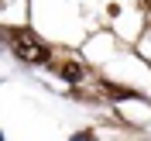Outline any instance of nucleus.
<instances>
[{"mask_svg": "<svg viewBox=\"0 0 151 141\" xmlns=\"http://www.w3.org/2000/svg\"><path fill=\"white\" fill-rule=\"evenodd\" d=\"M72 141H93V134H76Z\"/></svg>", "mask_w": 151, "mask_h": 141, "instance_id": "4", "label": "nucleus"}, {"mask_svg": "<svg viewBox=\"0 0 151 141\" xmlns=\"http://www.w3.org/2000/svg\"><path fill=\"white\" fill-rule=\"evenodd\" d=\"M58 76L69 79V83H79V79H83V66H79V62H62V66H58Z\"/></svg>", "mask_w": 151, "mask_h": 141, "instance_id": "2", "label": "nucleus"}, {"mask_svg": "<svg viewBox=\"0 0 151 141\" xmlns=\"http://www.w3.org/2000/svg\"><path fill=\"white\" fill-rule=\"evenodd\" d=\"M0 141H4V134H0Z\"/></svg>", "mask_w": 151, "mask_h": 141, "instance_id": "5", "label": "nucleus"}, {"mask_svg": "<svg viewBox=\"0 0 151 141\" xmlns=\"http://www.w3.org/2000/svg\"><path fill=\"white\" fill-rule=\"evenodd\" d=\"M110 96H117V100H141V96L131 93V90H110Z\"/></svg>", "mask_w": 151, "mask_h": 141, "instance_id": "3", "label": "nucleus"}, {"mask_svg": "<svg viewBox=\"0 0 151 141\" xmlns=\"http://www.w3.org/2000/svg\"><path fill=\"white\" fill-rule=\"evenodd\" d=\"M10 48L17 52L21 62H31V66H45L48 62V45H41L35 35H14L10 38Z\"/></svg>", "mask_w": 151, "mask_h": 141, "instance_id": "1", "label": "nucleus"}]
</instances>
